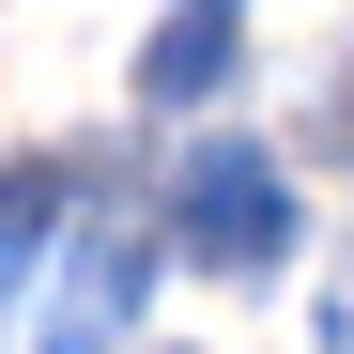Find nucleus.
<instances>
[{"label":"nucleus","instance_id":"nucleus-1","mask_svg":"<svg viewBox=\"0 0 354 354\" xmlns=\"http://www.w3.org/2000/svg\"><path fill=\"white\" fill-rule=\"evenodd\" d=\"M169 231H185V262H216V277H277V262H292V185H277V154H262V139H201L185 169H169Z\"/></svg>","mask_w":354,"mask_h":354},{"label":"nucleus","instance_id":"nucleus-2","mask_svg":"<svg viewBox=\"0 0 354 354\" xmlns=\"http://www.w3.org/2000/svg\"><path fill=\"white\" fill-rule=\"evenodd\" d=\"M139 277H154V247H139V231H93V247L62 262V308H46V354H93V339H124Z\"/></svg>","mask_w":354,"mask_h":354},{"label":"nucleus","instance_id":"nucleus-3","mask_svg":"<svg viewBox=\"0 0 354 354\" xmlns=\"http://www.w3.org/2000/svg\"><path fill=\"white\" fill-rule=\"evenodd\" d=\"M231 46H247V0H185V16L139 46V93H154V108H201V93L231 77Z\"/></svg>","mask_w":354,"mask_h":354},{"label":"nucleus","instance_id":"nucleus-4","mask_svg":"<svg viewBox=\"0 0 354 354\" xmlns=\"http://www.w3.org/2000/svg\"><path fill=\"white\" fill-rule=\"evenodd\" d=\"M46 216H62V169H46V154H31V169H0V292L31 277V247H46Z\"/></svg>","mask_w":354,"mask_h":354},{"label":"nucleus","instance_id":"nucleus-5","mask_svg":"<svg viewBox=\"0 0 354 354\" xmlns=\"http://www.w3.org/2000/svg\"><path fill=\"white\" fill-rule=\"evenodd\" d=\"M324 139H339V154H354V77H324Z\"/></svg>","mask_w":354,"mask_h":354}]
</instances>
